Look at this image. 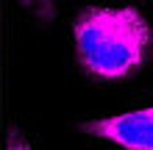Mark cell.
Listing matches in <instances>:
<instances>
[{
  "label": "cell",
  "instance_id": "obj_2",
  "mask_svg": "<svg viewBox=\"0 0 153 150\" xmlns=\"http://www.w3.org/2000/svg\"><path fill=\"white\" fill-rule=\"evenodd\" d=\"M84 131L106 142H114L123 150H153V106L131 114L92 120L84 125Z\"/></svg>",
  "mask_w": 153,
  "mask_h": 150
},
{
  "label": "cell",
  "instance_id": "obj_1",
  "mask_svg": "<svg viewBox=\"0 0 153 150\" xmlns=\"http://www.w3.org/2000/svg\"><path fill=\"white\" fill-rule=\"evenodd\" d=\"M73 39L81 67L103 81H120L145 64L150 50V25L134 6L86 8L73 22Z\"/></svg>",
  "mask_w": 153,
  "mask_h": 150
},
{
  "label": "cell",
  "instance_id": "obj_3",
  "mask_svg": "<svg viewBox=\"0 0 153 150\" xmlns=\"http://www.w3.org/2000/svg\"><path fill=\"white\" fill-rule=\"evenodd\" d=\"M6 150H31V145L25 142L20 134H11V136H8V147Z\"/></svg>",
  "mask_w": 153,
  "mask_h": 150
}]
</instances>
